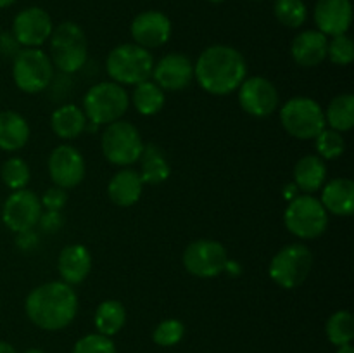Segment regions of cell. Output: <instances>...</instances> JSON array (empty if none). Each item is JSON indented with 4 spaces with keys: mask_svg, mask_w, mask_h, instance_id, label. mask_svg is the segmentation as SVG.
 I'll return each instance as SVG.
<instances>
[{
    "mask_svg": "<svg viewBox=\"0 0 354 353\" xmlns=\"http://www.w3.org/2000/svg\"><path fill=\"white\" fill-rule=\"evenodd\" d=\"M14 2H16V0H0V9H7V7L12 6Z\"/></svg>",
    "mask_w": 354,
    "mask_h": 353,
    "instance_id": "44",
    "label": "cell"
},
{
    "mask_svg": "<svg viewBox=\"0 0 354 353\" xmlns=\"http://www.w3.org/2000/svg\"><path fill=\"white\" fill-rule=\"evenodd\" d=\"M182 262L190 275L199 279H213L225 272L230 258L221 242L214 239H197L187 246Z\"/></svg>",
    "mask_w": 354,
    "mask_h": 353,
    "instance_id": "11",
    "label": "cell"
},
{
    "mask_svg": "<svg viewBox=\"0 0 354 353\" xmlns=\"http://www.w3.org/2000/svg\"><path fill=\"white\" fill-rule=\"evenodd\" d=\"M327 57L337 66L351 64L354 59V44L348 33L330 37L327 45Z\"/></svg>",
    "mask_w": 354,
    "mask_h": 353,
    "instance_id": "35",
    "label": "cell"
},
{
    "mask_svg": "<svg viewBox=\"0 0 354 353\" xmlns=\"http://www.w3.org/2000/svg\"><path fill=\"white\" fill-rule=\"evenodd\" d=\"M30 125L23 114L16 111H0V149L16 152L30 141Z\"/></svg>",
    "mask_w": 354,
    "mask_h": 353,
    "instance_id": "23",
    "label": "cell"
},
{
    "mask_svg": "<svg viewBox=\"0 0 354 353\" xmlns=\"http://www.w3.org/2000/svg\"><path fill=\"white\" fill-rule=\"evenodd\" d=\"M40 203L44 210L62 211L66 203H68V192H66V189H62V187L52 185L48 187L44 192V196L40 197Z\"/></svg>",
    "mask_w": 354,
    "mask_h": 353,
    "instance_id": "37",
    "label": "cell"
},
{
    "mask_svg": "<svg viewBox=\"0 0 354 353\" xmlns=\"http://www.w3.org/2000/svg\"><path fill=\"white\" fill-rule=\"evenodd\" d=\"M315 141V147H317V156H320L324 161H328V159H337L339 156L344 154L346 151V141L342 137L341 132L332 130V128L325 127Z\"/></svg>",
    "mask_w": 354,
    "mask_h": 353,
    "instance_id": "33",
    "label": "cell"
},
{
    "mask_svg": "<svg viewBox=\"0 0 354 353\" xmlns=\"http://www.w3.org/2000/svg\"><path fill=\"white\" fill-rule=\"evenodd\" d=\"M100 147H102L104 158L111 165L127 168L138 161L144 149V141L133 123L118 120L106 125V130L102 132V138H100Z\"/></svg>",
    "mask_w": 354,
    "mask_h": 353,
    "instance_id": "9",
    "label": "cell"
},
{
    "mask_svg": "<svg viewBox=\"0 0 354 353\" xmlns=\"http://www.w3.org/2000/svg\"><path fill=\"white\" fill-rule=\"evenodd\" d=\"M40 242V237L35 232V228H30V230L17 232L16 234V246L21 249V251H33L35 248Z\"/></svg>",
    "mask_w": 354,
    "mask_h": 353,
    "instance_id": "40",
    "label": "cell"
},
{
    "mask_svg": "<svg viewBox=\"0 0 354 353\" xmlns=\"http://www.w3.org/2000/svg\"><path fill=\"white\" fill-rule=\"evenodd\" d=\"M138 161H140L138 175H140L142 182L149 183V185H158V183L166 182L168 176L171 175V166H169L168 158L158 144H152V142L144 144Z\"/></svg>",
    "mask_w": 354,
    "mask_h": 353,
    "instance_id": "26",
    "label": "cell"
},
{
    "mask_svg": "<svg viewBox=\"0 0 354 353\" xmlns=\"http://www.w3.org/2000/svg\"><path fill=\"white\" fill-rule=\"evenodd\" d=\"M130 106V96L116 82H99L86 90L83 97V113L90 123L106 127L121 120Z\"/></svg>",
    "mask_w": 354,
    "mask_h": 353,
    "instance_id": "4",
    "label": "cell"
},
{
    "mask_svg": "<svg viewBox=\"0 0 354 353\" xmlns=\"http://www.w3.org/2000/svg\"><path fill=\"white\" fill-rule=\"evenodd\" d=\"M327 182V165L317 154L301 158L294 166V183L304 194H315Z\"/></svg>",
    "mask_w": 354,
    "mask_h": 353,
    "instance_id": "25",
    "label": "cell"
},
{
    "mask_svg": "<svg viewBox=\"0 0 354 353\" xmlns=\"http://www.w3.org/2000/svg\"><path fill=\"white\" fill-rule=\"evenodd\" d=\"M24 353H45V352H44V350H40V348H30V350H26Z\"/></svg>",
    "mask_w": 354,
    "mask_h": 353,
    "instance_id": "45",
    "label": "cell"
},
{
    "mask_svg": "<svg viewBox=\"0 0 354 353\" xmlns=\"http://www.w3.org/2000/svg\"><path fill=\"white\" fill-rule=\"evenodd\" d=\"M37 225L41 228V232H45V234H55V232L61 230V227L64 225V215H62V211L44 210Z\"/></svg>",
    "mask_w": 354,
    "mask_h": 353,
    "instance_id": "38",
    "label": "cell"
},
{
    "mask_svg": "<svg viewBox=\"0 0 354 353\" xmlns=\"http://www.w3.org/2000/svg\"><path fill=\"white\" fill-rule=\"evenodd\" d=\"M283 224L296 237L317 239L327 230L328 213L313 194H299L287 204Z\"/></svg>",
    "mask_w": 354,
    "mask_h": 353,
    "instance_id": "6",
    "label": "cell"
},
{
    "mask_svg": "<svg viewBox=\"0 0 354 353\" xmlns=\"http://www.w3.org/2000/svg\"><path fill=\"white\" fill-rule=\"evenodd\" d=\"M0 176L10 190H21L26 189L31 172L23 158H9L7 161H3L2 168H0Z\"/></svg>",
    "mask_w": 354,
    "mask_h": 353,
    "instance_id": "32",
    "label": "cell"
},
{
    "mask_svg": "<svg viewBox=\"0 0 354 353\" xmlns=\"http://www.w3.org/2000/svg\"><path fill=\"white\" fill-rule=\"evenodd\" d=\"M239 104L249 116L268 118L279 109L280 97L277 87L265 76L245 78L237 89Z\"/></svg>",
    "mask_w": 354,
    "mask_h": 353,
    "instance_id": "12",
    "label": "cell"
},
{
    "mask_svg": "<svg viewBox=\"0 0 354 353\" xmlns=\"http://www.w3.org/2000/svg\"><path fill=\"white\" fill-rule=\"evenodd\" d=\"M0 353H17V350L10 343L0 341Z\"/></svg>",
    "mask_w": 354,
    "mask_h": 353,
    "instance_id": "42",
    "label": "cell"
},
{
    "mask_svg": "<svg viewBox=\"0 0 354 353\" xmlns=\"http://www.w3.org/2000/svg\"><path fill=\"white\" fill-rule=\"evenodd\" d=\"M328 38L318 30H304L294 37L290 54L296 64L303 68H317L327 59Z\"/></svg>",
    "mask_w": 354,
    "mask_h": 353,
    "instance_id": "19",
    "label": "cell"
},
{
    "mask_svg": "<svg viewBox=\"0 0 354 353\" xmlns=\"http://www.w3.org/2000/svg\"><path fill=\"white\" fill-rule=\"evenodd\" d=\"M335 353H354V348H353L351 343H348V345L337 346V352Z\"/></svg>",
    "mask_w": 354,
    "mask_h": 353,
    "instance_id": "43",
    "label": "cell"
},
{
    "mask_svg": "<svg viewBox=\"0 0 354 353\" xmlns=\"http://www.w3.org/2000/svg\"><path fill=\"white\" fill-rule=\"evenodd\" d=\"M24 311L37 327L44 331H61L68 327L78 314V294L69 284L50 280L28 294Z\"/></svg>",
    "mask_w": 354,
    "mask_h": 353,
    "instance_id": "2",
    "label": "cell"
},
{
    "mask_svg": "<svg viewBox=\"0 0 354 353\" xmlns=\"http://www.w3.org/2000/svg\"><path fill=\"white\" fill-rule=\"evenodd\" d=\"M151 76L162 90L178 92L192 83L194 62L182 52H169L154 62Z\"/></svg>",
    "mask_w": 354,
    "mask_h": 353,
    "instance_id": "17",
    "label": "cell"
},
{
    "mask_svg": "<svg viewBox=\"0 0 354 353\" xmlns=\"http://www.w3.org/2000/svg\"><path fill=\"white\" fill-rule=\"evenodd\" d=\"M258 2H261V0H258Z\"/></svg>",
    "mask_w": 354,
    "mask_h": 353,
    "instance_id": "47",
    "label": "cell"
},
{
    "mask_svg": "<svg viewBox=\"0 0 354 353\" xmlns=\"http://www.w3.org/2000/svg\"><path fill=\"white\" fill-rule=\"evenodd\" d=\"M86 166L82 152L69 144H61L48 156V175L54 185L73 189L85 179Z\"/></svg>",
    "mask_w": 354,
    "mask_h": 353,
    "instance_id": "15",
    "label": "cell"
},
{
    "mask_svg": "<svg viewBox=\"0 0 354 353\" xmlns=\"http://www.w3.org/2000/svg\"><path fill=\"white\" fill-rule=\"evenodd\" d=\"M320 190V203L327 213L335 217H351L354 211V182L351 179H332L325 182Z\"/></svg>",
    "mask_w": 354,
    "mask_h": 353,
    "instance_id": "21",
    "label": "cell"
},
{
    "mask_svg": "<svg viewBox=\"0 0 354 353\" xmlns=\"http://www.w3.org/2000/svg\"><path fill=\"white\" fill-rule=\"evenodd\" d=\"M185 336V325L178 318H166V320L159 322L156 325L154 332H152V339L158 346L162 348H169V346L178 345Z\"/></svg>",
    "mask_w": 354,
    "mask_h": 353,
    "instance_id": "34",
    "label": "cell"
},
{
    "mask_svg": "<svg viewBox=\"0 0 354 353\" xmlns=\"http://www.w3.org/2000/svg\"><path fill=\"white\" fill-rule=\"evenodd\" d=\"M296 196H299V189H297L296 183L292 182V183H289L286 189H283V197H286L287 201H290V199H294Z\"/></svg>",
    "mask_w": 354,
    "mask_h": 353,
    "instance_id": "41",
    "label": "cell"
},
{
    "mask_svg": "<svg viewBox=\"0 0 354 353\" xmlns=\"http://www.w3.org/2000/svg\"><path fill=\"white\" fill-rule=\"evenodd\" d=\"M55 75L47 52L40 48H21L12 62V78L24 93H40L48 89Z\"/></svg>",
    "mask_w": 354,
    "mask_h": 353,
    "instance_id": "10",
    "label": "cell"
},
{
    "mask_svg": "<svg viewBox=\"0 0 354 353\" xmlns=\"http://www.w3.org/2000/svg\"><path fill=\"white\" fill-rule=\"evenodd\" d=\"M328 341L334 346H342L353 343L354 339V318L349 310H337L328 317L325 324Z\"/></svg>",
    "mask_w": 354,
    "mask_h": 353,
    "instance_id": "30",
    "label": "cell"
},
{
    "mask_svg": "<svg viewBox=\"0 0 354 353\" xmlns=\"http://www.w3.org/2000/svg\"><path fill=\"white\" fill-rule=\"evenodd\" d=\"M283 130L299 141H313L325 125L324 107L310 97H292L280 107Z\"/></svg>",
    "mask_w": 354,
    "mask_h": 353,
    "instance_id": "7",
    "label": "cell"
},
{
    "mask_svg": "<svg viewBox=\"0 0 354 353\" xmlns=\"http://www.w3.org/2000/svg\"><path fill=\"white\" fill-rule=\"evenodd\" d=\"M154 57L151 51L137 44H121L109 52L106 59V71L111 82L120 85H138L151 78Z\"/></svg>",
    "mask_w": 354,
    "mask_h": 353,
    "instance_id": "5",
    "label": "cell"
},
{
    "mask_svg": "<svg viewBox=\"0 0 354 353\" xmlns=\"http://www.w3.org/2000/svg\"><path fill=\"white\" fill-rule=\"evenodd\" d=\"M52 30L54 23L47 10L41 7H26L16 14L10 33L23 48H38L50 38Z\"/></svg>",
    "mask_w": 354,
    "mask_h": 353,
    "instance_id": "14",
    "label": "cell"
},
{
    "mask_svg": "<svg viewBox=\"0 0 354 353\" xmlns=\"http://www.w3.org/2000/svg\"><path fill=\"white\" fill-rule=\"evenodd\" d=\"M41 211L44 208L37 192L30 189L12 190L3 203L2 220L10 232L17 234L37 227Z\"/></svg>",
    "mask_w": 354,
    "mask_h": 353,
    "instance_id": "13",
    "label": "cell"
},
{
    "mask_svg": "<svg viewBox=\"0 0 354 353\" xmlns=\"http://www.w3.org/2000/svg\"><path fill=\"white\" fill-rule=\"evenodd\" d=\"M71 353H118V350L113 339L93 332L80 338L73 346Z\"/></svg>",
    "mask_w": 354,
    "mask_h": 353,
    "instance_id": "36",
    "label": "cell"
},
{
    "mask_svg": "<svg viewBox=\"0 0 354 353\" xmlns=\"http://www.w3.org/2000/svg\"><path fill=\"white\" fill-rule=\"evenodd\" d=\"M86 123L88 120L85 113L76 104H62L50 116L52 132L64 141L78 138L83 132H86Z\"/></svg>",
    "mask_w": 354,
    "mask_h": 353,
    "instance_id": "24",
    "label": "cell"
},
{
    "mask_svg": "<svg viewBox=\"0 0 354 353\" xmlns=\"http://www.w3.org/2000/svg\"><path fill=\"white\" fill-rule=\"evenodd\" d=\"M144 185L140 175L133 168H123L114 173L113 179L107 183V196L116 206L130 208L140 201Z\"/></svg>",
    "mask_w": 354,
    "mask_h": 353,
    "instance_id": "22",
    "label": "cell"
},
{
    "mask_svg": "<svg viewBox=\"0 0 354 353\" xmlns=\"http://www.w3.org/2000/svg\"><path fill=\"white\" fill-rule=\"evenodd\" d=\"M313 269V253L306 244H287L272 258L268 266L270 279L283 289L299 287Z\"/></svg>",
    "mask_w": 354,
    "mask_h": 353,
    "instance_id": "8",
    "label": "cell"
},
{
    "mask_svg": "<svg viewBox=\"0 0 354 353\" xmlns=\"http://www.w3.org/2000/svg\"><path fill=\"white\" fill-rule=\"evenodd\" d=\"M50 61L54 69L64 75H73L85 68L88 61V40L80 24L64 21L52 30Z\"/></svg>",
    "mask_w": 354,
    "mask_h": 353,
    "instance_id": "3",
    "label": "cell"
},
{
    "mask_svg": "<svg viewBox=\"0 0 354 353\" xmlns=\"http://www.w3.org/2000/svg\"><path fill=\"white\" fill-rule=\"evenodd\" d=\"M21 48L23 47H21L19 42L14 38V35L10 33V31H2V33H0V55H2V57L14 59L19 54Z\"/></svg>",
    "mask_w": 354,
    "mask_h": 353,
    "instance_id": "39",
    "label": "cell"
},
{
    "mask_svg": "<svg viewBox=\"0 0 354 353\" xmlns=\"http://www.w3.org/2000/svg\"><path fill=\"white\" fill-rule=\"evenodd\" d=\"M209 2H213V3H223L225 0H209Z\"/></svg>",
    "mask_w": 354,
    "mask_h": 353,
    "instance_id": "46",
    "label": "cell"
},
{
    "mask_svg": "<svg viewBox=\"0 0 354 353\" xmlns=\"http://www.w3.org/2000/svg\"><path fill=\"white\" fill-rule=\"evenodd\" d=\"M130 102L142 116H154L165 107V90L156 82L145 80V82L135 85L133 93L130 96Z\"/></svg>",
    "mask_w": 354,
    "mask_h": 353,
    "instance_id": "28",
    "label": "cell"
},
{
    "mask_svg": "<svg viewBox=\"0 0 354 353\" xmlns=\"http://www.w3.org/2000/svg\"><path fill=\"white\" fill-rule=\"evenodd\" d=\"M248 78V62L241 51L216 44L203 51L194 64V80L213 96H228Z\"/></svg>",
    "mask_w": 354,
    "mask_h": 353,
    "instance_id": "1",
    "label": "cell"
},
{
    "mask_svg": "<svg viewBox=\"0 0 354 353\" xmlns=\"http://www.w3.org/2000/svg\"><path fill=\"white\" fill-rule=\"evenodd\" d=\"M171 21L161 10H144L137 14L130 24L133 44L147 48H159L171 38Z\"/></svg>",
    "mask_w": 354,
    "mask_h": 353,
    "instance_id": "16",
    "label": "cell"
},
{
    "mask_svg": "<svg viewBox=\"0 0 354 353\" xmlns=\"http://www.w3.org/2000/svg\"><path fill=\"white\" fill-rule=\"evenodd\" d=\"M273 14L286 28H301L308 19V7L303 0H275Z\"/></svg>",
    "mask_w": 354,
    "mask_h": 353,
    "instance_id": "31",
    "label": "cell"
},
{
    "mask_svg": "<svg viewBox=\"0 0 354 353\" xmlns=\"http://www.w3.org/2000/svg\"><path fill=\"white\" fill-rule=\"evenodd\" d=\"M124 324H127V310L121 301L106 300L97 307L95 315H93V325L99 334L113 338L124 327Z\"/></svg>",
    "mask_w": 354,
    "mask_h": 353,
    "instance_id": "27",
    "label": "cell"
},
{
    "mask_svg": "<svg viewBox=\"0 0 354 353\" xmlns=\"http://www.w3.org/2000/svg\"><path fill=\"white\" fill-rule=\"evenodd\" d=\"M57 270L62 282L82 284L92 272V255L83 244H69L59 253Z\"/></svg>",
    "mask_w": 354,
    "mask_h": 353,
    "instance_id": "20",
    "label": "cell"
},
{
    "mask_svg": "<svg viewBox=\"0 0 354 353\" xmlns=\"http://www.w3.org/2000/svg\"><path fill=\"white\" fill-rule=\"evenodd\" d=\"M325 113V125L341 134L349 132L354 127V97L351 93H341L334 97Z\"/></svg>",
    "mask_w": 354,
    "mask_h": 353,
    "instance_id": "29",
    "label": "cell"
},
{
    "mask_svg": "<svg viewBox=\"0 0 354 353\" xmlns=\"http://www.w3.org/2000/svg\"><path fill=\"white\" fill-rule=\"evenodd\" d=\"M317 30L325 37L348 33L353 23L351 0H318L313 10Z\"/></svg>",
    "mask_w": 354,
    "mask_h": 353,
    "instance_id": "18",
    "label": "cell"
}]
</instances>
